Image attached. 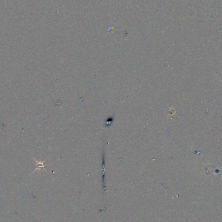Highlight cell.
Instances as JSON below:
<instances>
[{
    "mask_svg": "<svg viewBox=\"0 0 222 222\" xmlns=\"http://www.w3.org/2000/svg\"><path fill=\"white\" fill-rule=\"evenodd\" d=\"M36 162L37 163V168H36V170L41 169V168H44V162H42V161L38 162L37 160H36Z\"/></svg>",
    "mask_w": 222,
    "mask_h": 222,
    "instance_id": "6da1fadb",
    "label": "cell"
}]
</instances>
